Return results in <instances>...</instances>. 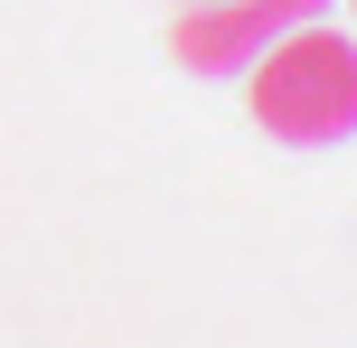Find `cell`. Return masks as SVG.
Returning <instances> with one entry per match:
<instances>
[{
  "label": "cell",
  "instance_id": "cell-1",
  "mask_svg": "<svg viewBox=\"0 0 357 348\" xmlns=\"http://www.w3.org/2000/svg\"><path fill=\"white\" fill-rule=\"evenodd\" d=\"M254 123L291 151H339L357 142V47L320 19L282 29L264 56H254Z\"/></svg>",
  "mask_w": 357,
  "mask_h": 348
},
{
  "label": "cell",
  "instance_id": "cell-2",
  "mask_svg": "<svg viewBox=\"0 0 357 348\" xmlns=\"http://www.w3.org/2000/svg\"><path fill=\"white\" fill-rule=\"evenodd\" d=\"M301 19H329V0H188L169 19V66L188 75H245L254 56L273 47Z\"/></svg>",
  "mask_w": 357,
  "mask_h": 348
},
{
  "label": "cell",
  "instance_id": "cell-3",
  "mask_svg": "<svg viewBox=\"0 0 357 348\" xmlns=\"http://www.w3.org/2000/svg\"><path fill=\"white\" fill-rule=\"evenodd\" d=\"M178 10H188V0H178Z\"/></svg>",
  "mask_w": 357,
  "mask_h": 348
}]
</instances>
